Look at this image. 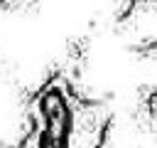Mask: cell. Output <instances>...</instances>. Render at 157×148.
I'll return each instance as SVG.
<instances>
[{"mask_svg":"<svg viewBox=\"0 0 157 148\" xmlns=\"http://www.w3.org/2000/svg\"><path fill=\"white\" fill-rule=\"evenodd\" d=\"M34 128L25 141V148H69L71 109L64 91L52 84L32 101Z\"/></svg>","mask_w":157,"mask_h":148,"instance_id":"cell-1","label":"cell"},{"mask_svg":"<svg viewBox=\"0 0 157 148\" xmlns=\"http://www.w3.org/2000/svg\"><path fill=\"white\" fill-rule=\"evenodd\" d=\"M0 148H5V146H0ZM22 148H25V146H22Z\"/></svg>","mask_w":157,"mask_h":148,"instance_id":"cell-3","label":"cell"},{"mask_svg":"<svg viewBox=\"0 0 157 148\" xmlns=\"http://www.w3.org/2000/svg\"><path fill=\"white\" fill-rule=\"evenodd\" d=\"M20 2H25V0H2L5 7H15V5H20Z\"/></svg>","mask_w":157,"mask_h":148,"instance_id":"cell-2","label":"cell"}]
</instances>
